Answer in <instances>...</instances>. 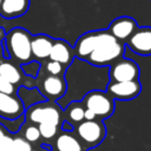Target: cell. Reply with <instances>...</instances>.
<instances>
[{"label":"cell","instance_id":"obj_1","mask_svg":"<svg viewBox=\"0 0 151 151\" xmlns=\"http://www.w3.org/2000/svg\"><path fill=\"white\" fill-rule=\"evenodd\" d=\"M125 42L118 41L107 29H99V38L94 50L86 61L97 67H110L114 61L123 58Z\"/></svg>","mask_w":151,"mask_h":151},{"label":"cell","instance_id":"obj_2","mask_svg":"<svg viewBox=\"0 0 151 151\" xmlns=\"http://www.w3.org/2000/svg\"><path fill=\"white\" fill-rule=\"evenodd\" d=\"M32 34L22 27H14L5 33L2 39V50L6 58L13 60L18 65H24L33 60L31 52Z\"/></svg>","mask_w":151,"mask_h":151},{"label":"cell","instance_id":"obj_3","mask_svg":"<svg viewBox=\"0 0 151 151\" xmlns=\"http://www.w3.org/2000/svg\"><path fill=\"white\" fill-rule=\"evenodd\" d=\"M24 117L26 118V122H28L33 125L50 123V124L60 126L64 120L63 119V110H61L60 105L54 101H51V100L40 101V103L28 106L25 110Z\"/></svg>","mask_w":151,"mask_h":151},{"label":"cell","instance_id":"obj_4","mask_svg":"<svg viewBox=\"0 0 151 151\" xmlns=\"http://www.w3.org/2000/svg\"><path fill=\"white\" fill-rule=\"evenodd\" d=\"M81 103L86 110L94 113L100 120L107 119L114 112V100L104 91H91L81 99Z\"/></svg>","mask_w":151,"mask_h":151},{"label":"cell","instance_id":"obj_5","mask_svg":"<svg viewBox=\"0 0 151 151\" xmlns=\"http://www.w3.org/2000/svg\"><path fill=\"white\" fill-rule=\"evenodd\" d=\"M77 134L87 147H96L104 140L106 136V126L98 119L83 120L77 126Z\"/></svg>","mask_w":151,"mask_h":151},{"label":"cell","instance_id":"obj_6","mask_svg":"<svg viewBox=\"0 0 151 151\" xmlns=\"http://www.w3.org/2000/svg\"><path fill=\"white\" fill-rule=\"evenodd\" d=\"M38 91L46 100L55 101L61 99L67 92V84L64 76H45L38 83Z\"/></svg>","mask_w":151,"mask_h":151},{"label":"cell","instance_id":"obj_7","mask_svg":"<svg viewBox=\"0 0 151 151\" xmlns=\"http://www.w3.org/2000/svg\"><path fill=\"white\" fill-rule=\"evenodd\" d=\"M110 81H130L138 80L139 66L131 59L120 58L109 67Z\"/></svg>","mask_w":151,"mask_h":151},{"label":"cell","instance_id":"obj_8","mask_svg":"<svg viewBox=\"0 0 151 151\" xmlns=\"http://www.w3.org/2000/svg\"><path fill=\"white\" fill-rule=\"evenodd\" d=\"M142 92V84L139 80L130 81H109L106 93L114 100H132Z\"/></svg>","mask_w":151,"mask_h":151},{"label":"cell","instance_id":"obj_9","mask_svg":"<svg viewBox=\"0 0 151 151\" xmlns=\"http://www.w3.org/2000/svg\"><path fill=\"white\" fill-rule=\"evenodd\" d=\"M26 106L18 94L0 93V117L6 120H18L24 117Z\"/></svg>","mask_w":151,"mask_h":151},{"label":"cell","instance_id":"obj_10","mask_svg":"<svg viewBox=\"0 0 151 151\" xmlns=\"http://www.w3.org/2000/svg\"><path fill=\"white\" fill-rule=\"evenodd\" d=\"M125 45L136 54L151 55V27H137Z\"/></svg>","mask_w":151,"mask_h":151},{"label":"cell","instance_id":"obj_11","mask_svg":"<svg viewBox=\"0 0 151 151\" xmlns=\"http://www.w3.org/2000/svg\"><path fill=\"white\" fill-rule=\"evenodd\" d=\"M137 27H138L137 21L133 18H131V17H119L110 24L107 31L118 41L124 42L131 37V34L137 29Z\"/></svg>","mask_w":151,"mask_h":151},{"label":"cell","instance_id":"obj_12","mask_svg":"<svg viewBox=\"0 0 151 151\" xmlns=\"http://www.w3.org/2000/svg\"><path fill=\"white\" fill-rule=\"evenodd\" d=\"M48 59L53 60V61H58L65 68H67L72 64V61L74 59L73 48L71 47V45L66 40L54 39Z\"/></svg>","mask_w":151,"mask_h":151},{"label":"cell","instance_id":"obj_13","mask_svg":"<svg viewBox=\"0 0 151 151\" xmlns=\"http://www.w3.org/2000/svg\"><path fill=\"white\" fill-rule=\"evenodd\" d=\"M99 38V31H90L80 35L73 48L74 57L81 60H86L91 52L94 50Z\"/></svg>","mask_w":151,"mask_h":151},{"label":"cell","instance_id":"obj_14","mask_svg":"<svg viewBox=\"0 0 151 151\" xmlns=\"http://www.w3.org/2000/svg\"><path fill=\"white\" fill-rule=\"evenodd\" d=\"M53 40H54L53 38L46 34L32 35V41H31L32 58L35 61H39L40 64H41V60H46L50 57Z\"/></svg>","mask_w":151,"mask_h":151},{"label":"cell","instance_id":"obj_15","mask_svg":"<svg viewBox=\"0 0 151 151\" xmlns=\"http://www.w3.org/2000/svg\"><path fill=\"white\" fill-rule=\"evenodd\" d=\"M0 77L17 87L24 83L25 74L22 73L20 65L8 58H2L0 60Z\"/></svg>","mask_w":151,"mask_h":151},{"label":"cell","instance_id":"obj_16","mask_svg":"<svg viewBox=\"0 0 151 151\" xmlns=\"http://www.w3.org/2000/svg\"><path fill=\"white\" fill-rule=\"evenodd\" d=\"M29 0H2L0 6V15L5 19H15L27 13Z\"/></svg>","mask_w":151,"mask_h":151},{"label":"cell","instance_id":"obj_17","mask_svg":"<svg viewBox=\"0 0 151 151\" xmlns=\"http://www.w3.org/2000/svg\"><path fill=\"white\" fill-rule=\"evenodd\" d=\"M54 145L57 151H84L80 140L70 132L60 133L57 137Z\"/></svg>","mask_w":151,"mask_h":151},{"label":"cell","instance_id":"obj_18","mask_svg":"<svg viewBox=\"0 0 151 151\" xmlns=\"http://www.w3.org/2000/svg\"><path fill=\"white\" fill-rule=\"evenodd\" d=\"M65 113H66L65 120L70 122L72 125L79 124L84 120L85 107H84L83 103H80V101H71L65 107Z\"/></svg>","mask_w":151,"mask_h":151},{"label":"cell","instance_id":"obj_19","mask_svg":"<svg viewBox=\"0 0 151 151\" xmlns=\"http://www.w3.org/2000/svg\"><path fill=\"white\" fill-rule=\"evenodd\" d=\"M20 68L22 71V73L28 77V78H32V79H35L38 78L39 76V72L41 70V64L39 61H35V60H32L27 64H24V65H20Z\"/></svg>","mask_w":151,"mask_h":151},{"label":"cell","instance_id":"obj_20","mask_svg":"<svg viewBox=\"0 0 151 151\" xmlns=\"http://www.w3.org/2000/svg\"><path fill=\"white\" fill-rule=\"evenodd\" d=\"M37 126H38L39 132H40V137L46 139V140L54 138L57 136V132L59 129V126H57L54 124H50V123H42V124L37 125Z\"/></svg>","mask_w":151,"mask_h":151},{"label":"cell","instance_id":"obj_21","mask_svg":"<svg viewBox=\"0 0 151 151\" xmlns=\"http://www.w3.org/2000/svg\"><path fill=\"white\" fill-rule=\"evenodd\" d=\"M22 138L26 139L29 144H33V143H37L41 137H40V132H39V129L37 125H33V124H29L25 127L24 130V134H22Z\"/></svg>","mask_w":151,"mask_h":151},{"label":"cell","instance_id":"obj_22","mask_svg":"<svg viewBox=\"0 0 151 151\" xmlns=\"http://www.w3.org/2000/svg\"><path fill=\"white\" fill-rule=\"evenodd\" d=\"M45 71L47 72V74L50 76H64L65 73V67L58 63V61H53V60H48L45 64Z\"/></svg>","mask_w":151,"mask_h":151},{"label":"cell","instance_id":"obj_23","mask_svg":"<svg viewBox=\"0 0 151 151\" xmlns=\"http://www.w3.org/2000/svg\"><path fill=\"white\" fill-rule=\"evenodd\" d=\"M33 146L29 144L26 139L21 137H13V143H12V149L11 151H32Z\"/></svg>","mask_w":151,"mask_h":151},{"label":"cell","instance_id":"obj_24","mask_svg":"<svg viewBox=\"0 0 151 151\" xmlns=\"http://www.w3.org/2000/svg\"><path fill=\"white\" fill-rule=\"evenodd\" d=\"M17 87L5 80L2 77H0V93H6V94H17Z\"/></svg>","mask_w":151,"mask_h":151},{"label":"cell","instance_id":"obj_25","mask_svg":"<svg viewBox=\"0 0 151 151\" xmlns=\"http://www.w3.org/2000/svg\"><path fill=\"white\" fill-rule=\"evenodd\" d=\"M12 143H13V134L9 132L0 140V151H11Z\"/></svg>","mask_w":151,"mask_h":151},{"label":"cell","instance_id":"obj_26","mask_svg":"<svg viewBox=\"0 0 151 151\" xmlns=\"http://www.w3.org/2000/svg\"><path fill=\"white\" fill-rule=\"evenodd\" d=\"M61 129L64 130V131H66V132H71V131H73V129H74V125H72L70 122H67V120H63V123H61Z\"/></svg>","mask_w":151,"mask_h":151},{"label":"cell","instance_id":"obj_27","mask_svg":"<svg viewBox=\"0 0 151 151\" xmlns=\"http://www.w3.org/2000/svg\"><path fill=\"white\" fill-rule=\"evenodd\" d=\"M5 29L2 28V27H0V60L4 58V50H2V39H4V37H5Z\"/></svg>","mask_w":151,"mask_h":151},{"label":"cell","instance_id":"obj_28","mask_svg":"<svg viewBox=\"0 0 151 151\" xmlns=\"http://www.w3.org/2000/svg\"><path fill=\"white\" fill-rule=\"evenodd\" d=\"M8 133H9V131L7 130V127H6L4 124H1V123H0V140H1L5 136H7Z\"/></svg>","mask_w":151,"mask_h":151},{"label":"cell","instance_id":"obj_29","mask_svg":"<svg viewBox=\"0 0 151 151\" xmlns=\"http://www.w3.org/2000/svg\"><path fill=\"white\" fill-rule=\"evenodd\" d=\"M32 151H40V150H32Z\"/></svg>","mask_w":151,"mask_h":151},{"label":"cell","instance_id":"obj_30","mask_svg":"<svg viewBox=\"0 0 151 151\" xmlns=\"http://www.w3.org/2000/svg\"><path fill=\"white\" fill-rule=\"evenodd\" d=\"M1 1H2V0H0V6H1Z\"/></svg>","mask_w":151,"mask_h":151}]
</instances>
